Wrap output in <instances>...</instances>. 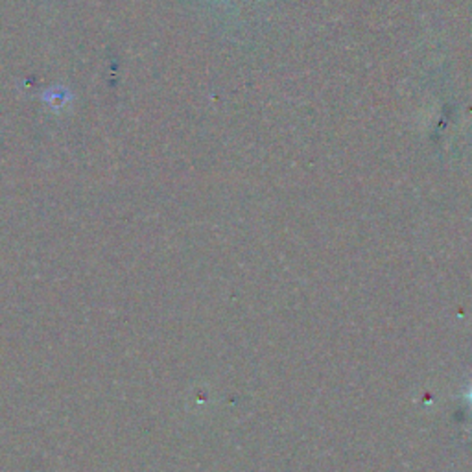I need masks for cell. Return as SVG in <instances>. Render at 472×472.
I'll return each instance as SVG.
<instances>
[{"label":"cell","instance_id":"obj_1","mask_svg":"<svg viewBox=\"0 0 472 472\" xmlns=\"http://www.w3.org/2000/svg\"><path fill=\"white\" fill-rule=\"evenodd\" d=\"M468 400H470V404H472V390H470V393H468Z\"/></svg>","mask_w":472,"mask_h":472}]
</instances>
